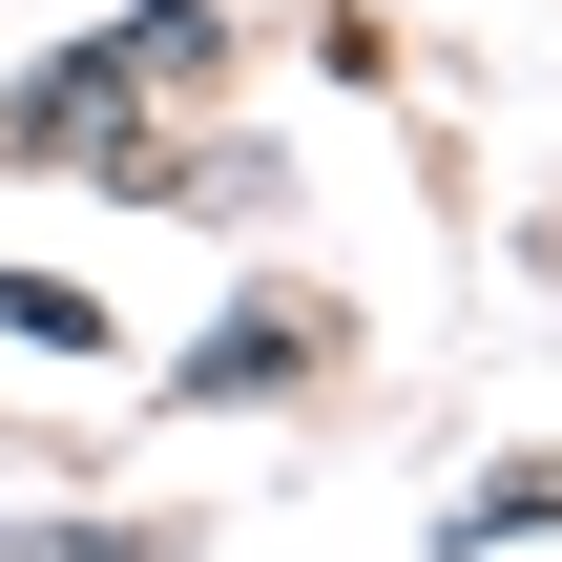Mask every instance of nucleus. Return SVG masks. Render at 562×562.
Segmentation results:
<instances>
[{"label": "nucleus", "mask_w": 562, "mask_h": 562, "mask_svg": "<svg viewBox=\"0 0 562 562\" xmlns=\"http://www.w3.org/2000/svg\"><path fill=\"white\" fill-rule=\"evenodd\" d=\"M188 63H209V21H146V42H83V63H63V83H42L21 125H42V146H83V125H104L125 83H188Z\"/></svg>", "instance_id": "1"}]
</instances>
